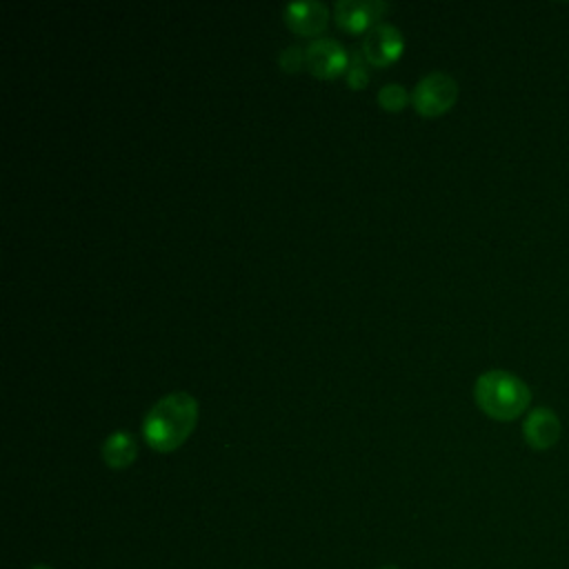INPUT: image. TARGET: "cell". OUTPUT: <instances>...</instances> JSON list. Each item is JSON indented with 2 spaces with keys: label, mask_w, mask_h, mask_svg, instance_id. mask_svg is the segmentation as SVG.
Returning <instances> with one entry per match:
<instances>
[{
  "label": "cell",
  "mask_w": 569,
  "mask_h": 569,
  "mask_svg": "<svg viewBox=\"0 0 569 569\" xmlns=\"http://www.w3.org/2000/svg\"><path fill=\"white\" fill-rule=\"evenodd\" d=\"M405 47L402 33L391 22H376L371 29H367L362 38V56L367 62L376 67H385L393 62Z\"/></svg>",
  "instance_id": "cell-5"
},
{
  "label": "cell",
  "mask_w": 569,
  "mask_h": 569,
  "mask_svg": "<svg viewBox=\"0 0 569 569\" xmlns=\"http://www.w3.org/2000/svg\"><path fill=\"white\" fill-rule=\"evenodd\" d=\"M198 420V400L187 391H171L156 400L142 418V436L156 451H171L184 442Z\"/></svg>",
  "instance_id": "cell-1"
},
{
  "label": "cell",
  "mask_w": 569,
  "mask_h": 569,
  "mask_svg": "<svg viewBox=\"0 0 569 569\" xmlns=\"http://www.w3.org/2000/svg\"><path fill=\"white\" fill-rule=\"evenodd\" d=\"M382 569H398V567H382Z\"/></svg>",
  "instance_id": "cell-14"
},
{
  "label": "cell",
  "mask_w": 569,
  "mask_h": 569,
  "mask_svg": "<svg viewBox=\"0 0 569 569\" xmlns=\"http://www.w3.org/2000/svg\"><path fill=\"white\" fill-rule=\"evenodd\" d=\"M31 569H51V567H47V565H36V567H31Z\"/></svg>",
  "instance_id": "cell-13"
},
{
  "label": "cell",
  "mask_w": 569,
  "mask_h": 569,
  "mask_svg": "<svg viewBox=\"0 0 569 569\" xmlns=\"http://www.w3.org/2000/svg\"><path fill=\"white\" fill-rule=\"evenodd\" d=\"M407 100H409V93L400 82H387L378 91V102L387 111H400L407 104Z\"/></svg>",
  "instance_id": "cell-10"
},
{
  "label": "cell",
  "mask_w": 569,
  "mask_h": 569,
  "mask_svg": "<svg viewBox=\"0 0 569 569\" xmlns=\"http://www.w3.org/2000/svg\"><path fill=\"white\" fill-rule=\"evenodd\" d=\"M305 60H307V69L313 76H318V78H333L340 71H347L349 51L336 38L320 36V38H313L305 47Z\"/></svg>",
  "instance_id": "cell-4"
},
{
  "label": "cell",
  "mask_w": 569,
  "mask_h": 569,
  "mask_svg": "<svg viewBox=\"0 0 569 569\" xmlns=\"http://www.w3.org/2000/svg\"><path fill=\"white\" fill-rule=\"evenodd\" d=\"M278 62H280V67H282L284 71L293 73V71H298L302 64H307V60H305V49L298 47V44H289V47H284V49L280 51Z\"/></svg>",
  "instance_id": "cell-12"
},
{
  "label": "cell",
  "mask_w": 569,
  "mask_h": 569,
  "mask_svg": "<svg viewBox=\"0 0 569 569\" xmlns=\"http://www.w3.org/2000/svg\"><path fill=\"white\" fill-rule=\"evenodd\" d=\"M476 405L496 420H516L529 409L531 391L525 380L505 369H489L476 378Z\"/></svg>",
  "instance_id": "cell-2"
},
{
  "label": "cell",
  "mask_w": 569,
  "mask_h": 569,
  "mask_svg": "<svg viewBox=\"0 0 569 569\" xmlns=\"http://www.w3.org/2000/svg\"><path fill=\"white\" fill-rule=\"evenodd\" d=\"M458 98V82L447 71H431L422 76L411 89V104L422 116H440L453 107Z\"/></svg>",
  "instance_id": "cell-3"
},
{
  "label": "cell",
  "mask_w": 569,
  "mask_h": 569,
  "mask_svg": "<svg viewBox=\"0 0 569 569\" xmlns=\"http://www.w3.org/2000/svg\"><path fill=\"white\" fill-rule=\"evenodd\" d=\"M387 11V2L382 0H338L333 4V18L340 27L349 31L371 29L376 20Z\"/></svg>",
  "instance_id": "cell-7"
},
{
  "label": "cell",
  "mask_w": 569,
  "mask_h": 569,
  "mask_svg": "<svg viewBox=\"0 0 569 569\" xmlns=\"http://www.w3.org/2000/svg\"><path fill=\"white\" fill-rule=\"evenodd\" d=\"M136 440L131 433L127 431H113L111 436H107V440L102 442V460L111 467V469H124L133 462L136 458Z\"/></svg>",
  "instance_id": "cell-9"
},
{
  "label": "cell",
  "mask_w": 569,
  "mask_h": 569,
  "mask_svg": "<svg viewBox=\"0 0 569 569\" xmlns=\"http://www.w3.org/2000/svg\"><path fill=\"white\" fill-rule=\"evenodd\" d=\"M560 418L549 407H536L525 416L522 436L527 445L536 451L551 449L560 438Z\"/></svg>",
  "instance_id": "cell-6"
},
{
  "label": "cell",
  "mask_w": 569,
  "mask_h": 569,
  "mask_svg": "<svg viewBox=\"0 0 569 569\" xmlns=\"http://www.w3.org/2000/svg\"><path fill=\"white\" fill-rule=\"evenodd\" d=\"M284 22L302 36H316L327 27L329 9L325 2L318 0H302V2H289L282 9Z\"/></svg>",
  "instance_id": "cell-8"
},
{
  "label": "cell",
  "mask_w": 569,
  "mask_h": 569,
  "mask_svg": "<svg viewBox=\"0 0 569 569\" xmlns=\"http://www.w3.org/2000/svg\"><path fill=\"white\" fill-rule=\"evenodd\" d=\"M347 82L353 87V89H362L369 80V73H367V67H365V56H362V49H349V64H347Z\"/></svg>",
  "instance_id": "cell-11"
}]
</instances>
